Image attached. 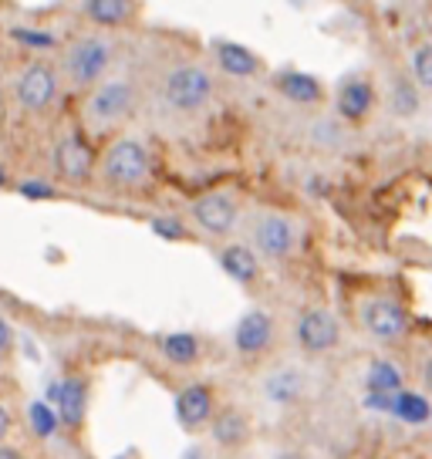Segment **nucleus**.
I'll list each match as a JSON object with an SVG mask.
<instances>
[{"label": "nucleus", "instance_id": "nucleus-7", "mask_svg": "<svg viewBox=\"0 0 432 459\" xmlns=\"http://www.w3.org/2000/svg\"><path fill=\"white\" fill-rule=\"evenodd\" d=\"M58 72L48 65V61H34V65H28L24 72H21V78H17L14 85V99L17 105L24 108V112L30 115H41L48 112L51 105H55V99H58Z\"/></svg>", "mask_w": 432, "mask_h": 459}, {"label": "nucleus", "instance_id": "nucleus-13", "mask_svg": "<svg viewBox=\"0 0 432 459\" xmlns=\"http://www.w3.org/2000/svg\"><path fill=\"white\" fill-rule=\"evenodd\" d=\"M274 317L267 315V311H246L240 321H237V328H233V348L246 355V359H254V355H264L271 344H274Z\"/></svg>", "mask_w": 432, "mask_h": 459}, {"label": "nucleus", "instance_id": "nucleus-27", "mask_svg": "<svg viewBox=\"0 0 432 459\" xmlns=\"http://www.w3.org/2000/svg\"><path fill=\"white\" fill-rule=\"evenodd\" d=\"M14 38H17V41H24V44H41V48H55V38H51L48 30H24V28H17Z\"/></svg>", "mask_w": 432, "mask_h": 459}, {"label": "nucleus", "instance_id": "nucleus-15", "mask_svg": "<svg viewBox=\"0 0 432 459\" xmlns=\"http://www.w3.org/2000/svg\"><path fill=\"white\" fill-rule=\"evenodd\" d=\"M375 108V85L368 78H348L345 85L338 88V115L351 122V126H361Z\"/></svg>", "mask_w": 432, "mask_h": 459}, {"label": "nucleus", "instance_id": "nucleus-30", "mask_svg": "<svg viewBox=\"0 0 432 459\" xmlns=\"http://www.w3.org/2000/svg\"><path fill=\"white\" fill-rule=\"evenodd\" d=\"M21 193H24V196H30V200H48V196H55V189L48 186V183H24V186H21Z\"/></svg>", "mask_w": 432, "mask_h": 459}, {"label": "nucleus", "instance_id": "nucleus-33", "mask_svg": "<svg viewBox=\"0 0 432 459\" xmlns=\"http://www.w3.org/2000/svg\"><path fill=\"white\" fill-rule=\"evenodd\" d=\"M179 459H210V449H203V446H189Z\"/></svg>", "mask_w": 432, "mask_h": 459}, {"label": "nucleus", "instance_id": "nucleus-3", "mask_svg": "<svg viewBox=\"0 0 432 459\" xmlns=\"http://www.w3.org/2000/svg\"><path fill=\"white\" fill-rule=\"evenodd\" d=\"M162 95H166V105L173 112H203L210 105V99H213V74L200 68V65H179V68L166 74Z\"/></svg>", "mask_w": 432, "mask_h": 459}, {"label": "nucleus", "instance_id": "nucleus-9", "mask_svg": "<svg viewBox=\"0 0 432 459\" xmlns=\"http://www.w3.org/2000/svg\"><path fill=\"white\" fill-rule=\"evenodd\" d=\"M51 159H55L58 179H65L68 186H88L91 176H95V152H91V145H88L78 132L61 135Z\"/></svg>", "mask_w": 432, "mask_h": 459}, {"label": "nucleus", "instance_id": "nucleus-5", "mask_svg": "<svg viewBox=\"0 0 432 459\" xmlns=\"http://www.w3.org/2000/svg\"><path fill=\"white\" fill-rule=\"evenodd\" d=\"M359 317L361 325H365V331L382 344H399L409 334V311L392 294H372V298H365L359 304Z\"/></svg>", "mask_w": 432, "mask_h": 459}, {"label": "nucleus", "instance_id": "nucleus-24", "mask_svg": "<svg viewBox=\"0 0 432 459\" xmlns=\"http://www.w3.org/2000/svg\"><path fill=\"white\" fill-rule=\"evenodd\" d=\"M28 419H30V429H34V436H41V439H51V436L58 432V426H61L58 409H51L48 402H30Z\"/></svg>", "mask_w": 432, "mask_h": 459}, {"label": "nucleus", "instance_id": "nucleus-29", "mask_svg": "<svg viewBox=\"0 0 432 459\" xmlns=\"http://www.w3.org/2000/svg\"><path fill=\"white\" fill-rule=\"evenodd\" d=\"M14 348V328H11V321L0 315V355H7Z\"/></svg>", "mask_w": 432, "mask_h": 459}, {"label": "nucleus", "instance_id": "nucleus-19", "mask_svg": "<svg viewBox=\"0 0 432 459\" xmlns=\"http://www.w3.org/2000/svg\"><path fill=\"white\" fill-rule=\"evenodd\" d=\"M135 4L132 0H85L82 4V14L91 21V24H99V28H118V24H125L135 17Z\"/></svg>", "mask_w": 432, "mask_h": 459}, {"label": "nucleus", "instance_id": "nucleus-10", "mask_svg": "<svg viewBox=\"0 0 432 459\" xmlns=\"http://www.w3.org/2000/svg\"><path fill=\"white\" fill-rule=\"evenodd\" d=\"M176 422H179V429L186 432H200V429H210V422L216 416V399H213V388L206 385V382H189L176 392Z\"/></svg>", "mask_w": 432, "mask_h": 459}, {"label": "nucleus", "instance_id": "nucleus-23", "mask_svg": "<svg viewBox=\"0 0 432 459\" xmlns=\"http://www.w3.org/2000/svg\"><path fill=\"white\" fill-rule=\"evenodd\" d=\"M392 412L399 419H405V422H429V416H432L429 402L422 399L419 392H399V395L392 399Z\"/></svg>", "mask_w": 432, "mask_h": 459}, {"label": "nucleus", "instance_id": "nucleus-36", "mask_svg": "<svg viewBox=\"0 0 432 459\" xmlns=\"http://www.w3.org/2000/svg\"><path fill=\"white\" fill-rule=\"evenodd\" d=\"M0 186H4V172H0Z\"/></svg>", "mask_w": 432, "mask_h": 459}, {"label": "nucleus", "instance_id": "nucleus-31", "mask_svg": "<svg viewBox=\"0 0 432 459\" xmlns=\"http://www.w3.org/2000/svg\"><path fill=\"white\" fill-rule=\"evenodd\" d=\"M14 426V416H11V409L0 402V446H7V432Z\"/></svg>", "mask_w": 432, "mask_h": 459}, {"label": "nucleus", "instance_id": "nucleus-4", "mask_svg": "<svg viewBox=\"0 0 432 459\" xmlns=\"http://www.w3.org/2000/svg\"><path fill=\"white\" fill-rule=\"evenodd\" d=\"M132 108H135V85L125 78H116V82H101L99 88L88 91L82 115L91 129H112Z\"/></svg>", "mask_w": 432, "mask_h": 459}, {"label": "nucleus", "instance_id": "nucleus-26", "mask_svg": "<svg viewBox=\"0 0 432 459\" xmlns=\"http://www.w3.org/2000/svg\"><path fill=\"white\" fill-rule=\"evenodd\" d=\"M152 230H156L159 237H166V240H186V227L173 220V216H159L152 220Z\"/></svg>", "mask_w": 432, "mask_h": 459}, {"label": "nucleus", "instance_id": "nucleus-28", "mask_svg": "<svg viewBox=\"0 0 432 459\" xmlns=\"http://www.w3.org/2000/svg\"><path fill=\"white\" fill-rule=\"evenodd\" d=\"M395 95H399V112L409 115L412 108H416V95H412V85L405 82V78H399V85H395Z\"/></svg>", "mask_w": 432, "mask_h": 459}, {"label": "nucleus", "instance_id": "nucleus-8", "mask_svg": "<svg viewBox=\"0 0 432 459\" xmlns=\"http://www.w3.org/2000/svg\"><path fill=\"white\" fill-rule=\"evenodd\" d=\"M257 254L267 260H284L298 247V223L284 213H260L250 227Z\"/></svg>", "mask_w": 432, "mask_h": 459}, {"label": "nucleus", "instance_id": "nucleus-16", "mask_svg": "<svg viewBox=\"0 0 432 459\" xmlns=\"http://www.w3.org/2000/svg\"><path fill=\"white\" fill-rule=\"evenodd\" d=\"M220 267L237 284H254L260 277V257L246 244H223L220 247Z\"/></svg>", "mask_w": 432, "mask_h": 459}, {"label": "nucleus", "instance_id": "nucleus-2", "mask_svg": "<svg viewBox=\"0 0 432 459\" xmlns=\"http://www.w3.org/2000/svg\"><path fill=\"white\" fill-rule=\"evenodd\" d=\"M108 68H112V44L99 34H85L72 41L61 61V72L74 88H99Z\"/></svg>", "mask_w": 432, "mask_h": 459}, {"label": "nucleus", "instance_id": "nucleus-11", "mask_svg": "<svg viewBox=\"0 0 432 459\" xmlns=\"http://www.w3.org/2000/svg\"><path fill=\"white\" fill-rule=\"evenodd\" d=\"M298 344H301L307 355H328L338 348L341 342V331H338V321H334L332 311L324 307H307L301 317H298Z\"/></svg>", "mask_w": 432, "mask_h": 459}, {"label": "nucleus", "instance_id": "nucleus-32", "mask_svg": "<svg viewBox=\"0 0 432 459\" xmlns=\"http://www.w3.org/2000/svg\"><path fill=\"white\" fill-rule=\"evenodd\" d=\"M0 459H28V453L24 449H17V446H0Z\"/></svg>", "mask_w": 432, "mask_h": 459}, {"label": "nucleus", "instance_id": "nucleus-20", "mask_svg": "<svg viewBox=\"0 0 432 459\" xmlns=\"http://www.w3.org/2000/svg\"><path fill=\"white\" fill-rule=\"evenodd\" d=\"M264 395L274 405H294L304 395V375L298 368H277L264 378Z\"/></svg>", "mask_w": 432, "mask_h": 459}, {"label": "nucleus", "instance_id": "nucleus-25", "mask_svg": "<svg viewBox=\"0 0 432 459\" xmlns=\"http://www.w3.org/2000/svg\"><path fill=\"white\" fill-rule=\"evenodd\" d=\"M409 68H412V82L432 91V41H422L419 48H412Z\"/></svg>", "mask_w": 432, "mask_h": 459}, {"label": "nucleus", "instance_id": "nucleus-12", "mask_svg": "<svg viewBox=\"0 0 432 459\" xmlns=\"http://www.w3.org/2000/svg\"><path fill=\"white\" fill-rule=\"evenodd\" d=\"M55 402H58V419L65 429H82L88 419V405H91V385L85 375H68L65 382L55 388Z\"/></svg>", "mask_w": 432, "mask_h": 459}, {"label": "nucleus", "instance_id": "nucleus-22", "mask_svg": "<svg viewBox=\"0 0 432 459\" xmlns=\"http://www.w3.org/2000/svg\"><path fill=\"white\" fill-rule=\"evenodd\" d=\"M368 388H372L375 395H392V392H402V372L392 365V361L378 359L372 361V368H368Z\"/></svg>", "mask_w": 432, "mask_h": 459}, {"label": "nucleus", "instance_id": "nucleus-1", "mask_svg": "<svg viewBox=\"0 0 432 459\" xmlns=\"http://www.w3.org/2000/svg\"><path fill=\"white\" fill-rule=\"evenodd\" d=\"M105 186L112 189H139L152 176V156L139 139H116L105 149L99 162Z\"/></svg>", "mask_w": 432, "mask_h": 459}, {"label": "nucleus", "instance_id": "nucleus-34", "mask_svg": "<svg viewBox=\"0 0 432 459\" xmlns=\"http://www.w3.org/2000/svg\"><path fill=\"white\" fill-rule=\"evenodd\" d=\"M422 385L432 392V355L426 359V365H422Z\"/></svg>", "mask_w": 432, "mask_h": 459}, {"label": "nucleus", "instance_id": "nucleus-6", "mask_svg": "<svg viewBox=\"0 0 432 459\" xmlns=\"http://www.w3.org/2000/svg\"><path fill=\"white\" fill-rule=\"evenodd\" d=\"M189 213H193V223L206 233V237H213V240H223V237H230L237 223H240V203L233 193L227 189H213V193H203L200 200L189 206Z\"/></svg>", "mask_w": 432, "mask_h": 459}, {"label": "nucleus", "instance_id": "nucleus-35", "mask_svg": "<svg viewBox=\"0 0 432 459\" xmlns=\"http://www.w3.org/2000/svg\"><path fill=\"white\" fill-rule=\"evenodd\" d=\"M277 459H298V456H294V453H284V456H277Z\"/></svg>", "mask_w": 432, "mask_h": 459}, {"label": "nucleus", "instance_id": "nucleus-14", "mask_svg": "<svg viewBox=\"0 0 432 459\" xmlns=\"http://www.w3.org/2000/svg\"><path fill=\"white\" fill-rule=\"evenodd\" d=\"M210 436L220 449H240L250 443V416L237 405L216 409L213 422H210Z\"/></svg>", "mask_w": 432, "mask_h": 459}, {"label": "nucleus", "instance_id": "nucleus-17", "mask_svg": "<svg viewBox=\"0 0 432 459\" xmlns=\"http://www.w3.org/2000/svg\"><path fill=\"white\" fill-rule=\"evenodd\" d=\"M213 55L220 61V68L227 74H233V78H250V74L260 72V57L237 41H216Z\"/></svg>", "mask_w": 432, "mask_h": 459}, {"label": "nucleus", "instance_id": "nucleus-18", "mask_svg": "<svg viewBox=\"0 0 432 459\" xmlns=\"http://www.w3.org/2000/svg\"><path fill=\"white\" fill-rule=\"evenodd\" d=\"M277 91L288 101H298V105H315V101L324 99V88L315 74L307 72H281L277 74Z\"/></svg>", "mask_w": 432, "mask_h": 459}, {"label": "nucleus", "instance_id": "nucleus-21", "mask_svg": "<svg viewBox=\"0 0 432 459\" xmlns=\"http://www.w3.org/2000/svg\"><path fill=\"white\" fill-rule=\"evenodd\" d=\"M159 348H162V359L169 361V365H176V368L196 365V361H200V351H203L200 338L189 334V331H173V334H166V338L159 342Z\"/></svg>", "mask_w": 432, "mask_h": 459}]
</instances>
